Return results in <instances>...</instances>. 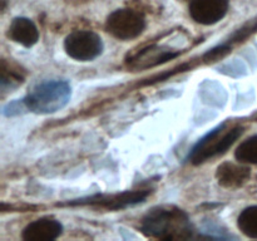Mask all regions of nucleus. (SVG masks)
<instances>
[{
    "label": "nucleus",
    "mask_w": 257,
    "mask_h": 241,
    "mask_svg": "<svg viewBox=\"0 0 257 241\" xmlns=\"http://www.w3.org/2000/svg\"><path fill=\"white\" fill-rule=\"evenodd\" d=\"M141 231L146 236L158 240H188L195 228L187 213L176 206L163 205L148 211L141 222Z\"/></svg>",
    "instance_id": "obj_1"
},
{
    "label": "nucleus",
    "mask_w": 257,
    "mask_h": 241,
    "mask_svg": "<svg viewBox=\"0 0 257 241\" xmlns=\"http://www.w3.org/2000/svg\"><path fill=\"white\" fill-rule=\"evenodd\" d=\"M72 97V88L65 80L38 83L23 98L28 110L37 114H53L63 109Z\"/></svg>",
    "instance_id": "obj_2"
},
{
    "label": "nucleus",
    "mask_w": 257,
    "mask_h": 241,
    "mask_svg": "<svg viewBox=\"0 0 257 241\" xmlns=\"http://www.w3.org/2000/svg\"><path fill=\"white\" fill-rule=\"evenodd\" d=\"M227 122H222L217 127L208 131L191 150L187 160L192 165L198 166L210 158L223 155L243 133V127H227Z\"/></svg>",
    "instance_id": "obj_3"
},
{
    "label": "nucleus",
    "mask_w": 257,
    "mask_h": 241,
    "mask_svg": "<svg viewBox=\"0 0 257 241\" xmlns=\"http://www.w3.org/2000/svg\"><path fill=\"white\" fill-rule=\"evenodd\" d=\"M146 28L143 13L131 8L117 9L108 15L105 30L119 40H131L140 37Z\"/></svg>",
    "instance_id": "obj_4"
},
{
    "label": "nucleus",
    "mask_w": 257,
    "mask_h": 241,
    "mask_svg": "<svg viewBox=\"0 0 257 241\" xmlns=\"http://www.w3.org/2000/svg\"><path fill=\"white\" fill-rule=\"evenodd\" d=\"M103 40L93 30H74L64 39V50L72 59L90 62L103 52Z\"/></svg>",
    "instance_id": "obj_5"
},
{
    "label": "nucleus",
    "mask_w": 257,
    "mask_h": 241,
    "mask_svg": "<svg viewBox=\"0 0 257 241\" xmlns=\"http://www.w3.org/2000/svg\"><path fill=\"white\" fill-rule=\"evenodd\" d=\"M150 190L142 191H127L123 193H117V195H97L88 198H82L70 202V205H99L102 207L108 208V210H120L128 206L137 205V203L143 202V200L147 198L150 195Z\"/></svg>",
    "instance_id": "obj_6"
},
{
    "label": "nucleus",
    "mask_w": 257,
    "mask_h": 241,
    "mask_svg": "<svg viewBox=\"0 0 257 241\" xmlns=\"http://www.w3.org/2000/svg\"><path fill=\"white\" fill-rule=\"evenodd\" d=\"M228 8V0H191L188 10L196 23L213 25L226 17Z\"/></svg>",
    "instance_id": "obj_7"
},
{
    "label": "nucleus",
    "mask_w": 257,
    "mask_h": 241,
    "mask_svg": "<svg viewBox=\"0 0 257 241\" xmlns=\"http://www.w3.org/2000/svg\"><path fill=\"white\" fill-rule=\"evenodd\" d=\"M63 232V225L52 217H42L32 221L24 227L22 238L25 241L57 240Z\"/></svg>",
    "instance_id": "obj_8"
},
{
    "label": "nucleus",
    "mask_w": 257,
    "mask_h": 241,
    "mask_svg": "<svg viewBox=\"0 0 257 241\" xmlns=\"http://www.w3.org/2000/svg\"><path fill=\"white\" fill-rule=\"evenodd\" d=\"M7 37L23 47L32 48L39 40V30L29 18L17 17L10 23L7 30Z\"/></svg>",
    "instance_id": "obj_9"
},
{
    "label": "nucleus",
    "mask_w": 257,
    "mask_h": 241,
    "mask_svg": "<svg viewBox=\"0 0 257 241\" xmlns=\"http://www.w3.org/2000/svg\"><path fill=\"white\" fill-rule=\"evenodd\" d=\"M178 55H180V52H173V50L157 47V45H151L131 58L128 60V64L135 69H147V68H152L168 62Z\"/></svg>",
    "instance_id": "obj_10"
},
{
    "label": "nucleus",
    "mask_w": 257,
    "mask_h": 241,
    "mask_svg": "<svg viewBox=\"0 0 257 241\" xmlns=\"http://www.w3.org/2000/svg\"><path fill=\"white\" fill-rule=\"evenodd\" d=\"M251 171L247 166L237 165L233 162L221 163L216 171V178L222 187H241L250 178Z\"/></svg>",
    "instance_id": "obj_11"
},
{
    "label": "nucleus",
    "mask_w": 257,
    "mask_h": 241,
    "mask_svg": "<svg viewBox=\"0 0 257 241\" xmlns=\"http://www.w3.org/2000/svg\"><path fill=\"white\" fill-rule=\"evenodd\" d=\"M237 227L250 238H257V206H250L241 211L237 217Z\"/></svg>",
    "instance_id": "obj_12"
},
{
    "label": "nucleus",
    "mask_w": 257,
    "mask_h": 241,
    "mask_svg": "<svg viewBox=\"0 0 257 241\" xmlns=\"http://www.w3.org/2000/svg\"><path fill=\"white\" fill-rule=\"evenodd\" d=\"M235 158L240 163L257 165V135L240 143L235 151Z\"/></svg>",
    "instance_id": "obj_13"
},
{
    "label": "nucleus",
    "mask_w": 257,
    "mask_h": 241,
    "mask_svg": "<svg viewBox=\"0 0 257 241\" xmlns=\"http://www.w3.org/2000/svg\"><path fill=\"white\" fill-rule=\"evenodd\" d=\"M24 77L20 74L18 70L13 67H8L7 62L2 60V77H0V83H2V90L5 92L7 89H14L19 84H22Z\"/></svg>",
    "instance_id": "obj_14"
},
{
    "label": "nucleus",
    "mask_w": 257,
    "mask_h": 241,
    "mask_svg": "<svg viewBox=\"0 0 257 241\" xmlns=\"http://www.w3.org/2000/svg\"><path fill=\"white\" fill-rule=\"evenodd\" d=\"M256 30H257V19L250 20L248 23L243 24V27L241 28V29L236 30V32L232 34V37L230 38V42H226V43L232 45L233 43L243 42L246 38H248L251 34H253Z\"/></svg>",
    "instance_id": "obj_15"
},
{
    "label": "nucleus",
    "mask_w": 257,
    "mask_h": 241,
    "mask_svg": "<svg viewBox=\"0 0 257 241\" xmlns=\"http://www.w3.org/2000/svg\"><path fill=\"white\" fill-rule=\"evenodd\" d=\"M231 50H232V45L228 44V43H223V44H220L217 45V47L208 50V52L203 55V59L207 60V62H216V60L221 59V58L225 57L226 54H228Z\"/></svg>",
    "instance_id": "obj_16"
},
{
    "label": "nucleus",
    "mask_w": 257,
    "mask_h": 241,
    "mask_svg": "<svg viewBox=\"0 0 257 241\" xmlns=\"http://www.w3.org/2000/svg\"><path fill=\"white\" fill-rule=\"evenodd\" d=\"M0 3H2V8H0V10H2V13H4L5 9H7L8 0H0Z\"/></svg>",
    "instance_id": "obj_17"
}]
</instances>
